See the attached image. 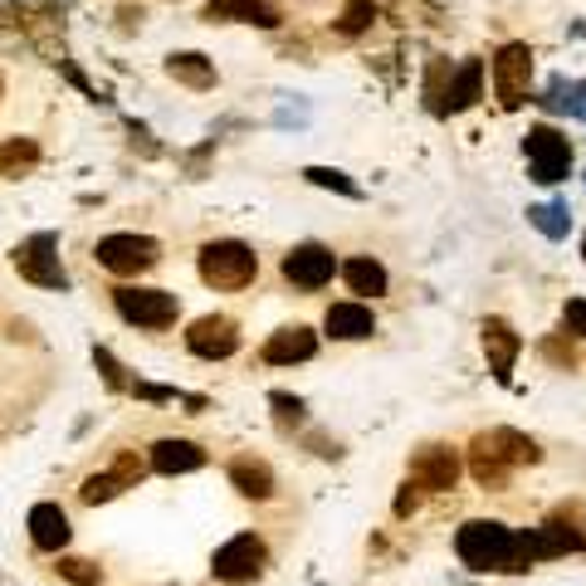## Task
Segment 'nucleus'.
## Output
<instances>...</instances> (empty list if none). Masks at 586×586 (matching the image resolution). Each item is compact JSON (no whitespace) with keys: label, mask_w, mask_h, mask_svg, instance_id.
Here are the masks:
<instances>
[{"label":"nucleus","mask_w":586,"mask_h":586,"mask_svg":"<svg viewBox=\"0 0 586 586\" xmlns=\"http://www.w3.org/2000/svg\"><path fill=\"white\" fill-rule=\"evenodd\" d=\"M542 358H548V362H558V366H572V362H577V352H572V342L548 338V342H542Z\"/></svg>","instance_id":"2f4dec72"},{"label":"nucleus","mask_w":586,"mask_h":586,"mask_svg":"<svg viewBox=\"0 0 586 586\" xmlns=\"http://www.w3.org/2000/svg\"><path fill=\"white\" fill-rule=\"evenodd\" d=\"M318 352V338L308 328H279L274 338L265 342V362L269 366H293V362H308Z\"/></svg>","instance_id":"4468645a"},{"label":"nucleus","mask_w":586,"mask_h":586,"mask_svg":"<svg viewBox=\"0 0 586 586\" xmlns=\"http://www.w3.org/2000/svg\"><path fill=\"white\" fill-rule=\"evenodd\" d=\"M372 20H376L372 0H348V5H342V20H338V30H342V35H362V30L372 25Z\"/></svg>","instance_id":"a878e982"},{"label":"nucleus","mask_w":586,"mask_h":586,"mask_svg":"<svg viewBox=\"0 0 586 586\" xmlns=\"http://www.w3.org/2000/svg\"><path fill=\"white\" fill-rule=\"evenodd\" d=\"M206 465V449L191 440H156L152 445V469L156 474H191Z\"/></svg>","instance_id":"2eb2a0df"},{"label":"nucleus","mask_w":586,"mask_h":586,"mask_svg":"<svg viewBox=\"0 0 586 586\" xmlns=\"http://www.w3.org/2000/svg\"><path fill=\"white\" fill-rule=\"evenodd\" d=\"M411 479L421 489H431V494H440V489H455L459 479V449L455 445H421L411 459Z\"/></svg>","instance_id":"9b49d317"},{"label":"nucleus","mask_w":586,"mask_h":586,"mask_svg":"<svg viewBox=\"0 0 586 586\" xmlns=\"http://www.w3.org/2000/svg\"><path fill=\"white\" fill-rule=\"evenodd\" d=\"M342 279H348V289L352 293H386V269L376 265V259H348V265H342Z\"/></svg>","instance_id":"5701e85b"},{"label":"nucleus","mask_w":586,"mask_h":586,"mask_svg":"<svg viewBox=\"0 0 586 586\" xmlns=\"http://www.w3.org/2000/svg\"><path fill=\"white\" fill-rule=\"evenodd\" d=\"M83 504H108L113 494H122V479L118 474H93V479H83Z\"/></svg>","instance_id":"bb28decb"},{"label":"nucleus","mask_w":586,"mask_h":586,"mask_svg":"<svg viewBox=\"0 0 586 586\" xmlns=\"http://www.w3.org/2000/svg\"><path fill=\"white\" fill-rule=\"evenodd\" d=\"M542 108H548V113H577V83L552 79V83H548V98H542Z\"/></svg>","instance_id":"cd10ccee"},{"label":"nucleus","mask_w":586,"mask_h":586,"mask_svg":"<svg viewBox=\"0 0 586 586\" xmlns=\"http://www.w3.org/2000/svg\"><path fill=\"white\" fill-rule=\"evenodd\" d=\"M582 255H586V239H582Z\"/></svg>","instance_id":"e433bc0d"},{"label":"nucleus","mask_w":586,"mask_h":586,"mask_svg":"<svg viewBox=\"0 0 586 586\" xmlns=\"http://www.w3.org/2000/svg\"><path fill=\"white\" fill-rule=\"evenodd\" d=\"M113 474L122 479V489H132L142 479V459L138 455H118V465H113Z\"/></svg>","instance_id":"7c9ffc66"},{"label":"nucleus","mask_w":586,"mask_h":586,"mask_svg":"<svg viewBox=\"0 0 586 586\" xmlns=\"http://www.w3.org/2000/svg\"><path fill=\"white\" fill-rule=\"evenodd\" d=\"M206 20H245V25L274 30L279 10L269 5V0H211V5H206Z\"/></svg>","instance_id":"a211bd4d"},{"label":"nucleus","mask_w":586,"mask_h":586,"mask_svg":"<svg viewBox=\"0 0 586 586\" xmlns=\"http://www.w3.org/2000/svg\"><path fill=\"white\" fill-rule=\"evenodd\" d=\"M118 313L138 328H172L176 323V293L166 289H118L113 293Z\"/></svg>","instance_id":"0eeeda50"},{"label":"nucleus","mask_w":586,"mask_h":586,"mask_svg":"<svg viewBox=\"0 0 586 586\" xmlns=\"http://www.w3.org/2000/svg\"><path fill=\"white\" fill-rule=\"evenodd\" d=\"M274 406H279V421H284V425H298L303 421V401H293V396L274 391Z\"/></svg>","instance_id":"473e14b6"},{"label":"nucleus","mask_w":586,"mask_h":586,"mask_svg":"<svg viewBox=\"0 0 586 586\" xmlns=\"http://www.w3.org/2000/svg\"><path fill=\"white\" fill-rule=\"evenodd\" d=\"M538 459H542L538 440L504 431V425H499V431H479L474 440H469V474H474L484 489H504L513 469L538 465Z\"/></svg>","instance_id":"f257e3e1"},{"label":"nucleus","mask_w":586,"mask_h":586,"mask_svg":"<svg viewBox=\"0 0 586 586\" xmlns=\"http://www.w3.org/2000/svg\"><path fill=\"white\" fill-rule=\"evenodd\" d=\"M162 245L152 235H108L98 239V265L113 269V274H142V269L156 265Z\"/></svg>","instance_id":"6e6552de"},{"label":"nucleus","mask_w":586,"mask_h":586,"mask_svg":"<svg viewBox=\"0 0 586 586\" xmlns=\"http://www.w3.org/2000/svg\"><path fill=\"white\" fill-rule=\"evenodd\" d=\"M35 162H39V146L30 138H10L5 146H0V176H20V172H30Z\"/></svg>","instance_id":"b1692460"},{"label":"nucleus","mask_w":586,"mask_h":586,"mask_svg":"<svg viewBox=\"0 0 586 586\" xmlns=\"http://www.w3.org/2000/svg\"><path fill=\"white\" fill-rule=\"evenodd\" d=\"M577 118L586 122V83H577Z\"/></svg>","instance_id":"c9c22d12"},{"label":"nucleus","mask_w":586,"mask_h":586,"mask_svg":"<svg viewBox=\"0 0 586 586\" xmlns=\"http://www.w3.org/2000/svg\"><path fill=\"white\" fill-rule=\"evenodd\" d=\"M479 89H484V65L479 59H465L459 73H449V93H445V113H465L479 103Z\"/></svg>","instance_id":"6ab92c4d"},{"label":"nucleus","mask_w":586,"mask_h":586,"mask_svg":"<svg viewBox=\"0 0 586 586\" xmlns=\"http://www.w3.org/2000/svg\"><path fill=\"white\" fill-rule=\"evenodd\" d=\"M303 176H308V181L313 186H328V191H342V196H352V201H358V181H352V176H342V172H332V166H308V172H303Z\"/></svg>","instance_id":"393cba45"},{"label":"nucleus","mask_w":586,"mask_h":586,"mask_svg":"<svg viewBox=\"0 0 586 586\" xmlns=\"http://www.w3.org/2000/svg\"><path fill=\"white\" fill-rule=\"evenodd\" d=\"M562 332L586 338V298H567V308H562Z\"/></svg>","instance_id":"c756f323"},{"label":"nucleus","mask_w":586,"mask_h":586,"mask_svg":"<svg viewBox=\"0 0 586 586\" xmlns=\"http://www.w3.org/2000/svg\"><path fill=\"white\" fill-rule=\"evenodd\" d=\"M55 249H59V239L49 235V230L45 235H30L25 245H15V269L39 289H69V274H65Z\"/></svg>","instance_id":"423d86ee"},{"label":"nucleus","mask_w":586,"mask_h":586,"mask_svg":"<svg viewBox=\"0 0 586 586\" xmlns=\"http://www.w3.org/2000/svg\"><path fill=\"white\" fill-rule=\"evenodd\" d=\"M523 152H528V172H532V181H538V186L567 181V172H572V142L562 138L558 128H548V122L528 128V138H523Z\"/></svg>","instance_id":"20e7f679"},{"label":"nucleus","mask_w":586,"mask_h":586,"mask_svg":"<svg viewBox=\"0 0 586 586\" xmlns=\"http://www.w3.org/2000/svg\"><path fill=\"white\" fill-rule=\"evenodd\" d=\"M332 274H338V259H332V249L318 245V239L293 245L284 255V279L289 284H298V289H323Z\"/></svg>","instance_id":"9d476101"},{"label":"nucleus","mask_w":586,"mask_h":586,"mask_svg":"<svg viewBox=\"0 0 586 586\" xmlns=\"http://www.w3.org/2000/svg\"><path fill=\"white\" fill-rule=\"evenodd\" d=\"M523 352V338L508 328L504 318H484V358H489V372L499 376V382H513V362H518Z\"/></svg>","instance_id":"ddd939ff"},{"label":"nucleus","mask_w":586,"mask_h":586,"mask_svg":"<svg viewBox=\"0 0 586 586\" xmlns=\"http://www.w3.org/2000/svg\"><path fill=\"white\" fill-rule=\"evenodd\" d=\"M166 73H172L176 83H186V89H211L215 83V69L206 55H172L166 59Z\"/></svg>","instance_id":"4be33fe9"},{"label":"nucleus","mask_w":586,"mask_h":586,"mask_svg":"<svg viewBox=\"0 0 586 586\" xmlns=\"http://www.w3.org/2000/svg\"><path fill=\"white\" fill-rule=\"evenodd\" d=\"M186 348H191L196 358H206V362H220V358H230V352L239 348V328L230 318H196L191 332H186Z\"/></svg>","instance_id":"f8f14e48"},{"label":"nucleus","mask_w":586,"mask_h":586,"mask_svg":"<svg viewBox=\"0 0 586 586\" xmlns=\"http://www.w3.org/2000/svg\"><path fill=\"white\" fill-rule=\"evenodd\" d=\"M528 225H532V230H542L548 239H567V235H572V211H567V201L528 206Z\"/></svg>","instance_id":"412c9836"},{"label":"nucleus","mask_w":586,"mask_h":586,"mask_svg":"<svg viewBox=\"0 0 586 586\" xmlns=\"http://www.w3.org/2000/svg\"><path fill=\"white\" fill-rule=\"evenodd\" d=\"M59 577H69V582H79V586H93L103 572L93 567V562H83V558H65V562H59Z\"/></svg>","instance_id":"c85d7f7f"},{"label":"nucleus","mask_w":586,"mask_h":586,"mask_svg":"<svg viewBox=\"0 0 586 586\" xmlns=\"http://www.w3.org/2000/svg\"><path fill=\"white\" fill-rule=\"evenodd\" d=\"M265 562H269L265 542H259L255 532H239V538H230L225 548L215 552L211 572H215L220 582H255L259 572H265Z\"/></svg>","instance_id":"1a4fd4ad"},{"label":"nucleus","mask_w":586,"mask_h":586,"mask_svg":"<svg viewBox=\"0 0 586 586\" xmlns=\"http://www.w3.org/2000/svg\"><path fill=\"white\" fill-rule=\"evenodd\" d=\"M98 358V366H103V376H108V386H122V372H118V362L108 358V352H93Z\"/></svg>","instance_id":"f704fd0d"},{"label":"nucleus","mask_w":586,"mask_h":586,"mask_svg":"<svg viewBox=\"0 0 586 586\" xmlns=\"http://www.w3.org/2000/svg\"><path fill=\"white\" fill-rule=\"evenodd\" d=\"M455 552L469 572H518V532L494 518H474L455 532Z\"/></svg>","instance_id":"f03ea898"},{"label":"nucleus","mask_w":586,"mask_h":586,"mask_svg":"<svg viewBox=\"0 0 586 586\" xmlns=\"http://www.w3.org/2000/svg\"><path fill=\"white\" fill-rule=\"evenodd\" d=\"M30 542L45 552H59L69 542V518L59 504H35L30 508Z\"/></svg>","instance_id":"f3484780"},{"label":"nucleus","mask_w":586,"mask_h":586,"mask_svg":"<svg viewBox=\"0 0 586 586\" xmlns=\"http://www.w3.org/2000/svg\"><path fill=\"white\" fill-rule=\"evenodd\" d=\"M230 484L245 499H269L274 494V469H269L265 459H235V465H230Z\"/></svg>","instance_id":"aec40b11"},{"label":"nucleus","mask_w":586,"mask_h":586,"mask_svg":"<svg viewBox=\"0 0 586 586\" xmlns=\"http://www.w3.org/2000/svg\"><path fill=\"white\" fill-rule=\"evenodd\" d=\"M415 489H421V484H415V479H406L401 499H396V518H406V513H411L415 504H421V494H415Z\"/></svg>","instance_id":"72a5a7b5"},{"label":"nucleus","mask_w":586,"mask_h":586,"mask_svg":"<svg viewBox=\"0 0 586 586\" xmlns=\"http://www.w3.org/2000/svg\"><path fill=\"white\" fill-rule=\"evenodd\" d=\"M528 83H532V49L528 45H504L494 55V93H499V108H523L528 103Z\"/></svg>","instance_id":"39448f33"},{"label":"nucleus","mask_w":586,"mask_h":586,"mask_svg":"<svg viewBox=\"0 0 586 586\" xmlns=\"http://www.w3.org/2000/svg\"><path fill=\"white\" fill-rule=\"evenodd\" d=\"M328 332L338 342H362V338H372L376 332V318H372L366 303H332L328 308Z\"/></svg>","instance_id":"dca6fc26"},{"label":"nucleus","mask_w":586,"mask_h":586,"mask_svg":"<svg viewBox=\"0 0 586 586\" xmlns=\"http://www.w3.org/2000/svg\"><path fill=\"white\" fill-rule=\"evenodd\" d=\"M255 274H259V259L239 239H211L201 249V279L211 289H245L255 284Z\"/></svg>","instance_id":"7ed1b4c3"}]
</instances>
